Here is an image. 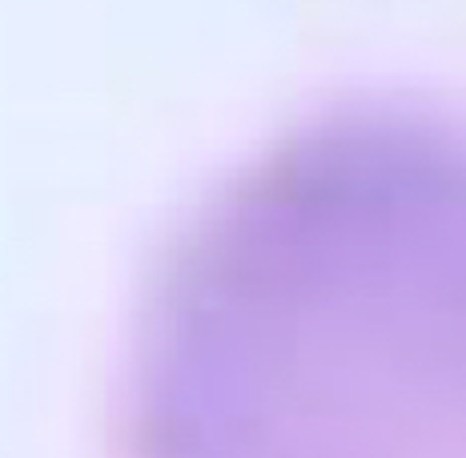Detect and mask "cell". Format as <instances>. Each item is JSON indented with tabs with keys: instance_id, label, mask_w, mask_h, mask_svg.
I'll return each mask as SVG.
<instances>
[{
	"instance_id": "1",
	"label": "cell",
	"mask_w": 466,
	"mask_h": 458,
	"mask_svg": "<svg viewBox=\"0 0 466 458\" xmlns=\"http://www.w3.org/2000/svg\"><path fill=\"white\" fill-rule=\"evenodd\" d=\"M121 414L125 458H466V117L354 97L213 185Z\"/></svg>"
}]
</instances>
